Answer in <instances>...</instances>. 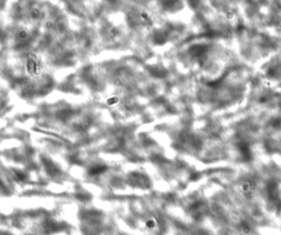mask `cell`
<instances>
[{"mask_svg":"<svg viewBox=\"0 0 281 235\" xmlns=\"http://www.w3.org/2000/svg\"><path fill=\"white\" fill-rule=\"evenodd\" d=\"M256 182L252 180V179H246V180L241 181V186H239V189H241V192L244 193V195H252L254 192H255V189H256Z\"/></svg>","mask_w":281,"mask_h":235,"instance_id":"obj_1","label":"cell"},{"mask_svg":"<svg viewBox=\"0 0 281 235\" xmlns=\"http://www.w3.org/2000/svg\"><path fill=\"white\" fill-rule=\"evenodd\" d=\"M157 225H158V222L156 220V217H151L146 219V221H145V228L147 230H155L157 228Z\"/></svg>","mask_w":281,"mask_h":235,"instance_id":"obj_2","label":"cell"},{"mask_svg":"<svg viewBox=\"0 0 281 235\" xmlns=\"http://www.w3.org/2000/svg\"><path fill=\"white\" fill-rule=\"evenodd\" d=\"M105 103L109 107H116V105H118L120 103V98L116 97V96H111V97H109L107 99Z\"/></svg>","mask_w":281,"mask_h":235,"instance_id":"obj_3","label":"cell"},{"mask_svg":"<svg viewBox=\"0 0 281 235\" xmlns=\"http://www.w3.org/2000/svg\"><path fill=\"white\" fill-rule=\"evenodd\" d=\"M241 231L244 235H249L252 232V226L249 224H247V223H243L241 226Z\"/></svg>","mask_w":281,"mask_h":235,"instance_id":"obj_4","label":"cell"},{"mask_svg":"<svg viewBox=\"0 0 281 235\" xmlns=\"http://www.w3.org/2000/svg\"><path fill=\"white\" fill-rule=\"evenodd\" d=\"M26 37H28L26 31H20V32H19V39H20V40H26Z\"/></svg>","mask_w":281,"mask_h":235,"instance_id":"obj_5","label":"cell"},{"mask_svg":"<svg viewBox=\"0 0 281 235\" xmlns=\"http://www.w3.org/2000/svg\"><path fill=\"white\" fill-rule=\"evenodd\" d=\"M32 15L34 17V18H37V17H40V15H39V11H37V10H33V11H32Z\"/></svg>","mask_w":281,"mask_h":235,"instance_id":"obj_6","label":"cell"}]
</instances>
